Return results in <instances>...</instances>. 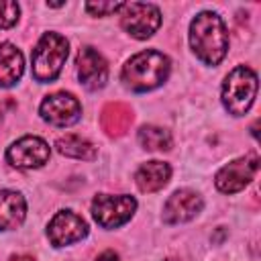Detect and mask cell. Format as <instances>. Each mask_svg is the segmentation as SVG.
Here are the masks:
<instances>
[{
    "instance_id": "cell-1",
    "label": "cell",
    "mask_w": 261,
    "mask_h": 261,
    "mask_svg": "<svg viewBox=\"0 0 261 261\" xmlns=\"http://www.w3.org/2000/svg\"><path fill=\"white\" fill-rule=\"evenodd\" d=\"M190 45L194 55L206 65H218L228 51V33L216 12L204 10L190 24Z\"/></svg>"
},
{
    "instance_id": "cell-2",
    "label": "cell",
    "mask_w": 261,
    "mask_h": 261,
    "mask_svg": "<svg viewBox=\"0 0 261 261\" xmlns=\"http://www.w3.org/2000/svg\"><path fill=\"white\" fill-rule=\"evenodd\" d=\"M171 69V61L167 55L155 49L141 51L133 55L122 67V82L133 92H149L159 88Z\"/></svg>"
},
{
    "instance_id": "cell-3",
    "label": "cell",
    "mask_w": 261,
    "mask_h": 261,
    "mask_svg": "<svg viewBox=\"0 0 261 261\" xmlns=\"http://www.w3.org/2000/svg\"><path fill=\"white\" fill-rule=\"evenodd\" d=\"M67 53L69 45L65 37H61L59 33H45L33 49V77L41 84L53 82L59 75Z\"/></svg>"
},
{
    "instance_id": "cell-4",
    "label": "cell",
    "mask_w": 261,
    "mask_h": 261,
    "mask_svg": "<svg viewBox=\"0 0 261 261\" xmlns=\"http://www.w3.org/2000/svg\"><path fill=\"white\" fill-rule=\"evenodd\" d=\"M257 96V73L247 67H234L222 84V104L232 116H243L255 102Z\"/></svg>"
},
{
    "instance_id": "cell-5",
    "label": "cell",
    "mask_w": 261,
    "mask_h": 261,
    "mask_svg": "<svg viewBox=\"0 0 261 261\" xmlns=\"http://www.w3.org/2000/svg\"><path fill=\"white\" fill-rule=\"evenodd\" d=\"M137 210V200L133 196L120 194H98L92 200V216L102 228H116L133 218Z\"/></svg>"
},
{
    "instance_id": "cell-6",
    "label": "cell",
    "mask_w": 261,
    "mask_h": 261,
    "mask_svg": "<svg viewBox=\"0 0 261 261\" xmlns=\"http://www.w3.org/2000/svg\"><path fill=\"white\" fill-rule=\"evenodd\" d=\"M120 27L135 39H149L161 24V12L149 2H122Z\"/></svg>"
},
{
    "instance_id": "cell-7",
    "label": "cell",
    "mask_w": 261,
    "mask_h": 261,
    "mask_svg": "<svg viewBox=\"0 0 261 261\" xmlns=\"http://www.w3.org/2000/svg\"><path fill=\"white\" fill-rule=\"evenodd\" d=\"M257 169H259L257 153H247L220 167L214 177V184L222 194H237L251 184V179L257 175Z\"/></svg>"
},
{
    "instance_id": "cell-8",
    "label": "cell",
    "mask_w": 261,
    "mask_h": 261,
    "mask_svg": "<svg viewBox=\"0 0 261 261\" xmlns=\"http://www.w3.org/2000/svg\"><path fill=\"white\" fill-rule=\"evenodd\" d=\"M51 149L41 137H20L6 149V159L16 169H37L49 161Z\"/></svg>"
},
{
    "instance_id": "cell-9",
    "label": "cell",
    "mask_w": 261,
    "mask_h": 261,
    "mask_svg": "<svg viewBox=\"0 0 261 261\" xmlns=\"http://www.w3.org/2000/svg\"><path fill=\"white\" fill-rule=\"evenodd\" d=\"M39 112H41V118L53 126H69L80 120L82 104L69 92H55L41 102Z\"/></svg>"
},
{
    "instance_id": "cell-10",
    "label": "cell",
    "mask_w": 261,
    "mask_h": 261,
    "mask_svg": "<svg viewBox=\"0 0 261 261\" xmlns=\"http://www.w3.org/2000/svg\"><path fill=\"white\" fill-rule=\"evenodd\" d=\"M47 237L53 247H65L77 243L88 237V222L71 210H61L49 220Z\"/></svg>"
},
{
    "instance_id": "cell-11",
    "label": "cell",
    "mask_w": 261,
    "mask_h": 261,
    "mask_svg": "<svg viewBox=\"0 0 261 261\" xmlns=\"http://www.w3.org/2000/svg\"><path fill=\"white\" fill-rule=\"evenodd\" d=\"M75 65H77L80 84L86 90L96 92V90L106 86V82H108V63L94 47H90V45L80 47L77 57H75Z\"/></svg>"
},
{
    "instance_id": "cell-12",
    "label": "cell",
    "mask_w": 261,
    "mask_h": 261,
    "mask_svg": "<svg viewBox=\"0 0 261 261\" xmlns=\"http://www.w3.org/2000/svg\"><path fill=\"white\" fill-rule=\"evenodd\" d=\"M202 208H204V200L200 194L192 190H177L163 204V222L165 224L188 222L198 212H202Z\"/></svg>"
},
{
    "instance_id": "cell-13",
    "label": "cell",
    "mask_w": 261,
    "mask_h": 261,
    "mask_svg": "<svg viewBox=\"0 0 261 261\" xmlns=\"http://www.w3.org/2000/svg\"><path fill=\"white\" fill-rule=\"evenodd\" d=\"M133 122V110L124 102H108L100 112V126L108 137H122Z\"/></svg>"
},
{
    "instance_id": "cell-14",
    "label": "cell",
    "mask_w": 261,
    "mask_h": 261,
    "mask_svg": "<svg viewBox=\"0 0 261 261\" xmlns=\"http://www.w3.org/2000/svg\"><path fill=\"white\" fill-rule=\"evenodd\" d=\"M169 177H171V167H169V163L157 161V159L143 163V165L137 169V173H135V181H137L139 190L145 192V194L159 192L161 188L167 186Z\"/></svg>"
},
{
    "instance_id": "cell-15",
    "label": "cell",
    "mask_w": 261,
    "mask_h": 261,
    "mask_svg": "<svg viewBox=\"0 0 261 261\" xmlns=\"http://www.w3.org/2000/svg\"><path fill=\"white\" fill-rule=\"evenodd\" d=\"M27 216V202L14 190L0 192V230H12L22 224Z\"/></svg>"
},
{
    "instance_id": "cell-16",
    "label": "cell",
    "mask_w": 261,
    "mask_h": 261,
    "mask_svg": "<svg viewBox=\"0 0 261 261\" xmlns=\"http://www.w3.org/2000/svg\"><path fill=\"white\" fill-rule=\"evenodd\" d=\"M24 71V57L12 43L0 45V88L14 86Z\"/></svg>"
},
{
    "instance_id": "cell-17",
    "label": "cell",
    "mask_w": 261,
    "mask_h": 261,
    "mask_svg": "<svg viewBox=\"0 0 261 261\" xmlns=\"http://www.w3.org/2000/svg\"><path fill=\"white\" fill-rule=\"evenodd\" d=\"M55 147H57V151H59L61 155L71 157V159L92 161V159H96V155H98L96 147H94L88 139H84V137H80V135H65V137H59V139L55 141Z\"/></svg>"
},
{
    "instance_id": "cell-18",
    "label": "cell",
    "mask_w": 261,
    "mask_h": 261,
    "mask_svg": "<svg viewBox=\"0 0 261 261\" xmlns=\"http://www.w3.org/2000/svg\"><path fill=\"white\" fill-rule=\"evenodd\" d=\"M139 143L143 149L147 151H167L171 149V133L163 126H155V124H145L139 128L137 135Z\"/></svg>"
},
{
    "instance_id": "cell-19",
    "label": "cell",
    "mask_w": 261,
    "mask_h": 261,
    "mask_svg": "<svg viewBox=\"0 0 261 261\" xmlns=\"http://www.w3.org/2000/svg\"><path fill=\"white\" fill-rule=\"evenodd\" d=\"M20 6L10 0H0V29H10L16 24Z\"/></svg>"
},
{
    "instance_id": "cell-20",
    "label": "cell",
    "mask_w": 261,
    "mask_h": 261,
    "mask_svg": "<svg viewBox=\"0 0 261 261\" xmlns=\"http://www.w3.org/2000/svg\"><path fill=\"white\" fill-rule=\"evenodd\" d=\"M120 8H122V2H88L86 4V10L92 16H106V14L118 12Z\"/></svg>"
},
{
    "instance_id": "cell-21",
    "label": "cell",
    "mask_w": 261,
    "mask_h": 261,
    "mask_svg": "<svg viewBox=\"0 0 261 261\" xmlns=\"http://www.w3.org/2000/svg\"><path fill=\"white\" fill-rule=\"evenodd\" d=\"M96 261H118V255L114 251H104L102 255H98Z\"/></svg>"
},
{
    "instance_id": "cell-22",
    "label": "cell",
    "mask_w": 261,
    "mask_h": 261,
    "mask_svg": "<svg viewBox=\"0 0 261 261\" xmlns=\"http://www.w3.org/2000/svg\"><path fill=\"white\" fill-rule=\"evenodd\" d=\"M10 261H33L31 257H27V255H20V257H12Z\"/></svg>"
},
{
    "instance_id": "cell-23",
    "label": "cell",
    "mask_w": 261,
    "mask_h": 261,
    "mask_svg": "<svg viewBox=\"0 0 261 261\" xmlns=\"http://www.w3.org/2000/svg\"><path fill=\"white\" fill-rule=\"evenodd\" d=\"M165 261H177V259H173V257H169V259H165Z\"/></svg>"
}]
</instances>
